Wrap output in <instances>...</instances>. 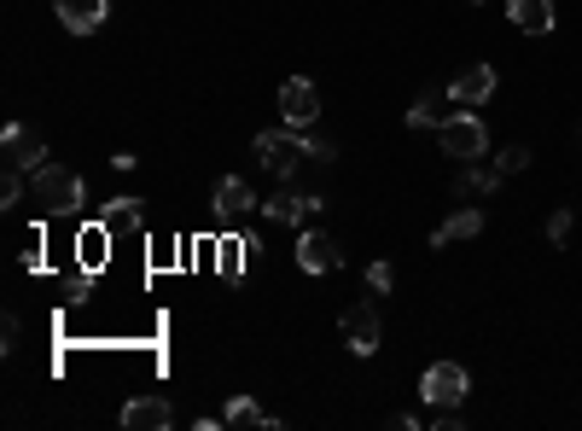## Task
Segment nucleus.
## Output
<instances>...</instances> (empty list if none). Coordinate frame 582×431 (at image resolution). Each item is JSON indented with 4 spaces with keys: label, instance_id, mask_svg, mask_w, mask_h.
I'll return each instance as SVG.
<instances>
[{
    "label": "nucleus",
    "instance_id": "f257e3e1",
    "mask_svg": "<svg viewBox=\"0 0 582 431\" xmlns=\"http://www.w3.org/2000/svg\"><path fill=\"white\" fill-rule=\"evenodd\" d=\"M30 198H35L41 216H71V211H82V204H88V181H82L76 170H58V163H41Z\"/></svg>",
    "mask_w": 582,
    "mask_h": 431
},
{
    "label": "nucleus",
    "instance_id": "f03ea898",
    "mask_svg": "<svg viewBox=\"0 0 582 431\" xmlns=\"http://www.w3.org/2000/svg\"><path fill=\"white\" fill-rule=\"evenodd\" d=\"M251 152H257V163H262L268 175L291 181V175H298V163L309 158V140H303V129H262L251 140Z\"/></svg>",
    "mask_w": 582,
    "mask_h": 431
},
{
    "label": "nucleus",
    "instance_id": "7ed1b4c3",
    "mask_svg": "<svg viewBox=\"0 0 582 431\" xmlns=\"http://www.w3.org/2000/svg\"><path fill=\"white\" fill-rule=\"evenodd\" d=\"M436 134H443V152L454 163H477L489 152V129H484V117H472V111H454Z\"/></svg>",
    "mask_w": 582,
    "mask_h": 431
},
{
    "label": "nucleus",
    "instance_id": "20e7f679",
    "mask_svg": "<svg viewBox=\"0 0 582 431\" xmlns=\"http://www.w3.org/2000/svg\"><path fill=\"white\" fill-rule=\"evenodd\" d=\"M466 391H472V374H466L461 362H431L425 379H420V397H425L431 408H461Z\"/></svg>",
    "mask_w": 582,
    "mask_h": 431
},
{
    "label": "nucleus",
    "instance_id": "39448f33",
    "mask_svg": "<svg viewBox=\"0 0 582 431\" xmlns=\"http://www.w3.org/2000/svg\"><path fill=\"white\" fill-rule=\"evenodd\" d=\"M338 333H344V344H349V351H356V356H373V351H379V310H373V303L362 298V303H349V310L338 315Z\"/></svg>",
    "mask_w": 582,
    "mask_h": 431
},
{
    "label": "nucleus",
    "instance_id": "423d86ee",
    "mask_svg": "<svg viewBox=\"0 0 582 431\" xmlns=\"http://www.w3.org/2000/svg\"><path fill=\"white\" fill-rule=\"evenodd\" d=\"M298 269H303V274H338V269H344L338 239L321 234V228H303V234H298Z\"/></svg>",
    "mask_w": 582,
    "mask_h": 431
},
{
    "label": "nucleus",
    "instance_id": "0eeeda50",
    "mask_svg": "<svg viewBox=\"0 0 582 431\" xmlns=\"http://www.w3.org/2000/svg\"><path fill=\"white\" fill-rule=\"evenodd\" d=\"M280 117H285V129H309V122L321 117L315 82H309V76H291L285 88H280Z\"/></svg>",
    "mask_w": 582,
    "mask_h": 431
},
{
    "label": "nucleus",
    "instance_id": "6e6552de",
    "mask_svg": "<svg viewBox=\"0 0 582 431\" xmlns=\"http://www.w3.org/2000/svg\"><path fill=\"white\" fill-rule=\"evenodd\" d=\"M0 158H7V170H24V175H35L41 163H47V147L35 140V129H24V122H12V129L0 134Z\"/></svg>",
    "mask_w": 582,
    "mask_h": 431
},
{
    "label": "nucleus",
    "instance_id": "1a4fd4ad",
    "mask_svg": "<svg viewBox=\"0 0 582 431\" xmlns=\"http://www.w3.org/2000/svg\"><path fill=\"white\" fill-rule=\"evenodd\" d=\"M268 211V222H280V228H303L309 216H321L326 211V198H315V193H298V187H285V193H274L262 204Z\"/></svg>",
    "mask_w": 582,
    "mask_h": 431
},
{
    "label": "nucleus",
    "instance_id": "9d476101",
    "mask_svg": "<svg viewBox=\"0 0 582 431\" xmlns=\"http://www.w3.org/2000/svg\"><path fill=\"white\" fill-rule=\"evenodd\" d=\"M122 425L129 431H170L175 402L170 397H134V402H122Z\"/></svg>",
    "mask_w": 582,
    "mask_h": 431
},
{
    "label": "nucleus",
    "instance_id": "9b49d317",
    "mask_svg": "<svg viewBox=\"0 0 582 431\" xmlns=\"http://www.w3.org/2000/svg\"><path fill=\"white\" fill-rule=\"evenodd\" d=\"M211 204H216V216H222V222H234V216H245V211H262V198L251 193V181H245V175H222Z\"/></svg>",
    "mask_w": 582,
    "mask_h": 431
},
{
    "label": "nucleus",
    "instance_id": "f8f14e48",
    "mask_svg": "<svg viewBox=\"0 0 582 431\" xmlns=\"http://www.w3.org/2000/svg\"><path fill=\"white\" fill-rule=\"evenodd\" d=\"M111 18V0H58V24L71 35H94Z\"/></svg>",
    "mask_w": 582,
    "mask_h": 431
},
{
    "label": "nucleus",
    "instance_id": "ddd939ff",
    "mask_svg": "<svg viewBox=\"0 0 582 431\" xmlns=\"http://www.w3.org/2000/svg\"><path fill=\"white\" fill-rule=\"evenodd\" d=\"M449 94H454V106H484V99L495 94V65H466L449 82Z\"/></svg>",
    "mask_w": 582,
    "mask_h": 431
},
{
    "label": "nucleus",
    "instance_id": "4468645a",
    "mask_svg": "<svg viewBox=\"0 0 582 431\" xmlns=\"http://www.w3.org/2000/svg\"><path fill=\"white\" fill-rule=\"evenodd\" d=\"M251 251H257V234H222V245H216V274L222 280H239Z\"/></svg>",
    "mask_w": 582,
    "mask_h": 431
},
{
    "label": "nucleus",
    "instance_id": "2eb2a0df",
    "mask_svg": "<svg viewBox=\"0 0 582 431\" xmlns=\"http://www.w3.org/2000/svg\"><path fill=\"white\" fill-rule=\"evenodd\" d=\"M449 106H454V94H449V88H431V94H420V106L408 111V129H443V122L454 117Z\"/></svg>",
    "mask_w": 582,
    "mask_h": 431
},
{
    "label": "nucleus",
    "instance_id": "dca6fc26",
    "mask_svg": "<svg viewBox=\"0 0 582 431\" xmlns=\"http://www.w3.org/2000/svg\"><path fill=\"white\" fill-rule=\"evenodd\" d=\"M507 18L525 35H548L553 30V0H507Z\"/></svg>",
    "mask_w": 582,
    "mask_h": 431
},
{
    "label": "nucleus",
    "instance_id": "f3484780",
    "mask_svg": "<svg viewBox=\"0 0 582 431\" xmlns=\"http://www.w3.org/2000/svg\"><path fill=\"white\" fill-rule=\"evenodd\" d=\"M477 234H484V211H477V204H461V211H454V216L443 222V228L431 234V245L443 251L449 239H477Z\"/></svg>",
    "mask_w": 582,
    "mask_h": 431
},
{
    "label": "nucleus",
    "instance_id": "a211bd4d",
    "mask_svg": "<svg viewBox=\"0 0 582 431\" xmlns=\"http://www.w3.org/2000/svg\"><path fill=\"white\" fill-rule=\"evenodd\" d=\"M502 187V170H484V163H461V175H454V198H489Z\"/></svg>",
    "mask_w": 582,
    "mask_h": 431
},
{
    "label": "nucleus",
    "instance_id": "6ab92c4d",
    "mask_svg": "<svg viewBox=\"0 0 582 431\" xmlns=\"http://www.w3.org/2000/svg\"><path fill=\"white\" fill-rule=\"evenodd\" d=\"M99 222H106L111 234H140V228H146V204H140V198H111Z\"/></svg>",
    "mask_w": 582,
    "mask_h": 431
},
{
    "label": "nucleus",
    "instance_id": "aec40b11",
    "mask_svg": "<svg viewBox=\"0 0 582 431\" xmlns=\"http://www.w3.org/2000/svg\"><path fill=\"white\" fill-rule=\"evenodd\" d=\"M222 420H227V425H280L274 414H262V408H257L251 397H234V402L222 408Z\"/></svg>",
    "mask_w": 582,
    "mask_h": 431
},
{
    "label": "nucleus",
    "instance_id": "412c9836",
    "mask_svg": "<svg viewBox=\"0 0 582 431\" xmlns=\"http://www.w3.org/2000/svg\"><path fill=\"white\" fill-rule=\"evenodd\" d=\"M495 170H502V175H525L530 170V147H507L502 158H495Z\"/></svg>",
    "mask_w": 582,
    "mask_h": 431
},
{
    "label": "nucleus",
    "instance_id": "4be33fe9",
    "mask_svg": "<svg viewBox=\"0 0 582 431\" xmlns=\"http://www.w3.org/2000/svg\"><path fill=\"white\" fill-rule=\"evenodd\" d=\"M24 198V170H7L0 175V204H18Z\"/></svg>",
    "mask_w": 582,
    "mask_h": 431
},
{
    "label": "nucleus",
    "instance_id": "5701e85b",
    "mask_svg": "<svg viewBox=\"0 0 582 431\" xmlns=\"http://www.w3.org/2000/svg\"><path fill=\"white\" fill-rule=\"evenodd\" d=\"M571 228H576L571 211H553V216H548V239H553V245H565V239H571Z\"/></svg>",
    "mask_w": 582,
    "mask_h": 431
},
{
    "label": "nucleus",
    "instance_id": "b1692460",
    "mask_svg": "<svg viewBox=\"0 0 582 431\" xmlns=\"http://www.w3.org/2000/svg\"><path fill=\"white\" fill-rule=\"evenodd\" d=\"M367 285H373V292H390V285H397V269H390V262H373Z\"/></svg>",
    "mask_w": 582,
    "mask_h": 431
},
{
    "label": "nucleus",
    "instance_id": "393cba45",
    "mask_svg": "<svg viewBox=\"0 0 582 431\" xmlns=\"http://www.w3.org/2000/svg\"><path fill=\"white\" fill-rule=\"evenodd\" d=\"M431 425H436V431H461V408H436Z\"/></svg>",
    "mask_w": 582,
    "mask_h": 431
},
{
    "label": "nucleus",
    "instance_id": "a878e982",
    "mask_svg": "<svg viewBox=\"0 0 582 431\" xmlns=\"http://www.w3.org/2000/svg\"><path fill=\"white\" fill-rule=\"evenodd\" d=\"M309 158H315V163H332V158H338V147H332V140H309Z\"/></svg>",
    "mask_w": 582,
    "mask_h": 431
}]
</instances>
